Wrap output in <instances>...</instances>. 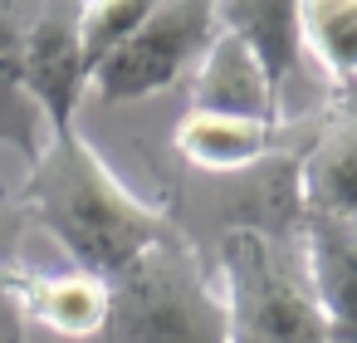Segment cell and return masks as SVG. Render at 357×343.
Masks as SVG:
<instances>
[{
  "label": "cell",
  "mask_w": 357,
  "mask_h": 343,
  "mask_svg": "<svg viewBox=\"0 0 357 343\" xmlns=\"http://www.w3.org/2000/svg\"><path fill=\"white\" fill-rule=\"evenodd\" d=\"M230 323L259 333L264 343H328L323 304L313 289V265L298 216L225 221L211 260Z\"/></svg>",
  "instance_id": "2"
},
{
  "label": "cell",
  "mask_w": 357,
  "mask_h": 343,
  "mask_svg": "<svg viewBox=\"0 0 357 343\" xmlns=\"http://www.w3.org/2000/svg\"><path fill=\"white\" fill-rule=\"evenodd\" d=\"M162 6V0H84L79 6V40H84V59H89V79L93 69Z\"/></svg>",
  "instance_id": "13"
},
{
  "label": "cell",
  "mask_w": 357,
  "mask_h": 343,
  "mask_svg": "<svg viewBox=\"0 0 357 343\" xmlns=\"http://www.w3.org/2000/svg\"><path fill=\"white\" fill-rule=\"evenodd\" d=\"M303 245L328 343H357V226L323 211H303Z\"/></svg>",
  "instance_id": "10"
},
{
  "label": "cell",
  "mask_w": 357,
  "mask_h": 343,
  "mask_svg": "<svg viewBox=\"0 0 357 343\" xmlns=\"http://www.w3.org/2000/svg\"><path fill=\"white\" fill-rule=\"evenodd\" d=\"M191 108L279 123L284 118V94L274 89L269 69L259 64V54L245 40H235L230 30H215V40L206 45V54L191 74Z\"/></svg>",
  "instance_id": "6"
},
{
  "label": "cell",
  "mask_w": 357,
  "mask_h": 343,
  "mask_svg": "<svg viewBox=\"0 0 357 343\" xmlns=\"http://www.w3.org/2000/svg\"><path fill=\"white\" fill-rule=\"evenodd\" d=\"M113 284L108 343H230V309L201 245L176 231Z\"/></svg>",
  "instance_id": "3"
},
{
  "label": "cell",
  "mask_w": 357,
  "mask_h": 343,
  "mask_svg": "<svg viewBox=\"0 0 357 343\" xmlns=\"http://www.w3.org/2000/svg\"><path fill=\"white\" fill-rule=\"evenodd\" d=\"M303 211H323L357 226V94H333L323 128L298 157Z\"/></svg>",
  "instance_id": "7"
},
{
  "label": "cell",
  "mask_w": 357,
  "mask_h": 343,
  "mask_svg": "<svg viewBox=\"0 0 357 343\" xmlns=\"http://www.w3.org/2000/svg\"><path fill=\"white\" fill-rule=\"evenodd\" d=\"M15 304L25 328H45L59 338H103L113 314V284L93 270H50V275H20Z\"/></svg>",
  "instance_id": "8"
},
{
  "label": "cell",
  "mask_w": 357,
  "mask_h": 343,
  "mask_svg": "<svg viewBox=\"0 0 357 343\" xmlns=\"http://www.w3.org/2000/svg\"><path fill=\"white\" fill-rule=\"evenodd\" d=\"M298 45L333 94H357V0H298Z\"/></svg>",
  "instance_id": "12"
},
{
  "label": "cell",
  "mask_w": 357,
  "mask_h": 343,
  "mask_svg": "<svg viewBox=\"0 0 357 343\" xmlns=\"http://www.w3.org/2000/svg\"><path fill=\"white\" fill-rule=\"evenodd\" d=\"M279 143V123H259V118H235V113H206V108H186L172 147L191 172L206 177H240L250 167H259Z\"/></svg>",
  "instance_id": "9"
},
{
  "label": "cell",
  "mask_w": 357,
  "mask_h": 343,
  "mask_svg": "<svg viewBox=\"0 0 357 343\" xmlns=\"http://www.w3.org/2000/svg\"><path fill=\"white\" fill-rule=\"evenodd\" d=\"M20 211L40 231H50L79 270H93L103 279H118L137 255L181 231L172 211L142 201L98 157L79 123L50 133L35 147L30 177L20 187Z\"/></svg>",
  "instance_id": "1"
},
{
  "label": "cell",
  "mask_w": 357,
  "mask_h": 343,
  "mask_svg": "<svg viewBox=\"0 0 357 343\" xmlns=\"http://www.w3.org/2000/svg\"><path fill=\"white\" fill-rule=\"evenodd\" d=\"M215 20H220V30H230L235 40H245L259 54V64L269 69L274 89L284 94L289 79L303 64L298 0H215Z\"/></svg>",
  "instance_id": "11"
},
{
  "label": "cell",
  "mask_w": 357,
  "mask_h": 343,
  "mask_svg": "<svg viewBox=\"0 0 357 343\" xmlns=\"http://www.w3.org/2000/svg\"><path fill=\"white\" fill-rule=\"evenodd\" d=\"M215 0H162V6L93 69L89 94L103 103H137L196 74L206 45L215 40Z\"/></svg>",
  "instance_id": "4"
},
{
  "label": "cell",
  "mask_w": 357,
  "mask_h": 343,
  "mask_svg": "<svg viewBox=\"0 0 357 343\" xmlns=\"http://www.w3.org/2000/svg\"><path fill=\"white\" fill-rule=\"evenodd\" d=\"M79 6L84 0H45L35 25H30L25 54H20V98H30L35 118H45L50 133L74 128L79 98L89 94Z\"/></svg>",
  "instance_id": "5"
}]
</instances>
